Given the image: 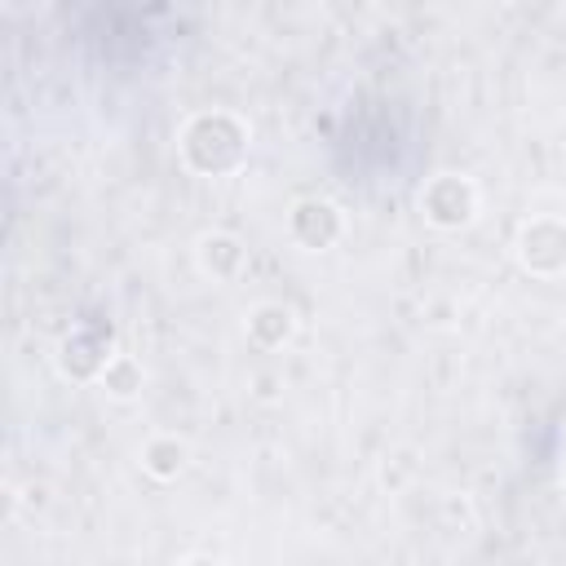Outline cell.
I'll use <instances>...</instances> for the list:
<instances>
[{
    "mask_svg": "<svg viewBox=\"0 0 566 566\" xmlns=\"http://www.w3.org/2000/svg\"><path fill=\"white\" fill-rule=\"evenodd\" d=\"M177 155L195 177H230L248 164V124L230 111H199L181 124Z\"/></svg>",
    "mask_w": 566,
    "mask_h": 566,
    "instance_id": "cell-1",
    "label": "cell"
},
{
    "mask_svg": "<svg viewBox=\"0 0 566 566\" xmlns=\"http://www.w3.org/2000/svg\"><path fill=\"white\" fill-rule=\"evenodd\" d=\"M478 203H482L478 199V186L464 172H433L424 181V190H420V217L433 230H442V234H455V230L473 226Z\"/></svg>",
    "mask_w": 566,
    "mask_h": 566,
    "instance_id": "cell-2",
    "label": "cell"
},
{
    "mask_svg": "<svg viewBox=\"0 0 566 566\" xmlns=\"http://www.w3.org/2000/svg\"><path fill=\"white\" fill-rule=\"evenodd\" d=\"M513 256L531 279H562L566 274V221L562 217H531L517 226Z\"/></svg>",
    "mask_w": 566,
    "mask_h": 566,
    "instance_id": "cell-3",
    "label": "cell"
},
{
    "mask_svg": "<svg viewBox=\"0 0 566 566\" xmlns=\"http://www.w3.org/2000/svg\"><path fill=\"white\" fill-rule=\"evenodd\" d=\"M287 234H292V243L305 248V252H327V248H336L340 234H345V212H340V203H332V199L305 195V199H296L292 212H287Z\"/></svg>",
    "mask_w": 566,
    "mask_h": 566,
    "instance_id": "cell-4",
    "label": "cell"
},
{
    "mask_svg": "<svg viewBox=\"0 0 566 566\" xmlns=\"http://www.w3.org/2000/svg\"><path fill=\"white\" fill-rule=\"evenodd\" d=\"M111 323L106 327H80L57 345V371L75 385H93L102 380L106 363H111Z\"/></svg>",
    "mask_w": 566,
    "mask_h": 566,
    "instance_id": "cell-5",
    "label": "cell"
},
{
    "mask_svg": "<svg viewBox=\"0 0 566 566\" xmlns=\"http://www.w3.org/2000/svg\"><path fill=\"white\" fill-rule=\"evenodd\" d=\"M195 265L212 283H234L248 270V243L234 230H203L195 243Z\"/></svg>",
    "mask_w": 566,
    "mask_h": 566,
    "instance_id": "cell-6",
    "label": "cell"
},
{
    "mask_svg": "<svg viewBox=\"0 0 566 566\" xmlns=\"http://www.w3.org/2000/svg\"><path fill=\"white\" fill-rule=\"evenodd\" d=\"M296 336V314L283 301H261L248 310V340L256 349H283Z\"/></svg>",
    "mask_w": 566,
    "mask_h": 566,
    "instance_id": "cell-7",
    "label": "cell"
},
{
    "mask_svg": "<svg viewBox=\"0 0 566 566\" xmlns=\"http://www.w3.org/2000/svg\"><path fill=\"white\" fill-rule=\"evenodd\" d=\"M190 464V447L177 438V433H155L142 442V469L155 478V482H177Z\"/></svg>",
    "mask_w": 566,
    "mask_h": 566,
    "instance_id": "cell-8",
    "label": "cell"
},
{
    "mask_svg": "<svg viewBox=\"0 0 566 566\" xmlns=\"http://www.w3.org/2000/svg\"><path fill=\"white\" fill-rule=\"evenodd\" d=\"M97 385L106 389V398H115V402H133V398L142 394V385H146V371H142V363H137L133 354H115V358L106 363V371H102Z\"/></svg>",
    "mask_w": 566,
    "mask_h": 566,
    "instance_id": "cell-9",
    "label": "cell"
},
{
    "mask_svg": "<svg viewBox=\"0 0 566 566\" xmlns=\"http://www.w3.org/2000/svg\"><path fill=\"white\" fill-rule=\"evenodd\" d=\"M181 566H226V562H221V557H212V553H190Z\"/></svg>",
    "mask_w": 566,
    "mask_h": 566,
    "instance_id": "cell-10",
    "label": "cell"
},
{
    "mask_svg": "<svg viewBox=\"0 0 566 566\" xmlns=\"http://www.w3.org/2000/svg\"><path fill=\"white\" fill-rule=\"evenodd\" d=\"M256 385H261V389H256V394H261V398H270V394H274V376H261V380H256Z\"/></svg>",
    "mask_w": 566,
    "mask_h": 566,
    "instance_id": "cell-11",
    "label": "cell"
}]
</instances>
